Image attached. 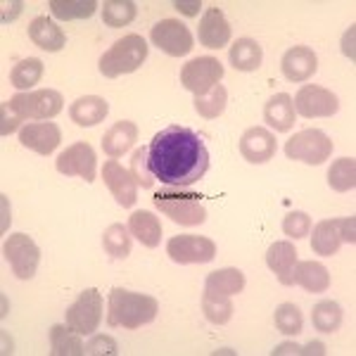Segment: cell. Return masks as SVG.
I'll return each mask as SVG.
<instances>
[{"label":"cell","mask_w":356,"mask_h":356,"mask_svg":"<svg viewBox=\"0 0 356 356\" xmlns=\"http://www.w3.org/2000/svg\"><path fill=\"white\" fill-rule=\"evenodd\" d=\"M147 164L154 181L171 188H191L209 169V150L195 129L171 124L152 136Z\"/></svg>","instance_id":"obj_1"},{"label":"cell","mask_w":356,"mask_h":356,"mask_svg":"<svg viewBox=\"0 0 356 356\" xmlns=\"http://www.w3.org/2000/svg\"><path fill=\"white\" fill-rule=\"evenodd\" d=\"M159 304L154 297L143 292H131L124 288H114L107 300V323L112 328L136 330L157 318Z\"/></svg>","instance_id":"obj_2"},{"label":"cell","mask_w":356,"mask_h":356,"mask_svg":"<svg viewBox=\"0 0 356 356\" xmlns=\"http://www.w3.org/2000/svg\"><path fill=\"white\" fill-rule=\"evenodd\" d=\"M147 60V43L138 33L119 38L117 43L100 57V72L107 79H117L122 74H134Z\"/></svg>","instance_id":"obj_3"},{"label":"cell","mask_w":356,"mask_h":356,"mask_svg":"<svg viewBox=\"0 0 356 356\" xmlns=\"http://www.w3.org/2000/svg\"><path fill=\"white\" fill-rule=\"evenodd\" d=\"M152 200L154 207L178 226H202L207 221V209L200 195L181 191H159L154 193Z\"/></svg>","instance_id":"obj_4"},{"label":"cell","mask_w":356,"mask_h":356,"mask_svg":"<svg viewBox=\"0 0 356 356\" xmlns=\"http://www.w3.org/2000/svg\"><path fill=\"white\" fill-rule=\"evenodd\" d=\"M62 95L57 90H26V93H17L10 97L8 102H3V107H8L19 122H29V119H53L62 112Z\"/></svg>","instance_id":"obj_5"},{"label":"cell","mask_w":356,"mask_h":356,"mask_svg":"<svg viewBox=\"0 0 356 356\" xmlns=\"http://www.w3.org/2000/svg\"><path fill=\"white\" fill-rule=\"evenodd\" d=\"M342 243H356V219L344 216V219H325L318 221L312 231V250L321 257L337 254Z\"/></svg>","instance_id":"obj_6"},{"label":"cell","mask_w":356,"mask_h":356,"mask_svg":"<svg viewBox=\"0 0 356 356\" xmlns=\"http://www.w3.org/2000/svg\"><path fill=\"white\" fill-rule=\"evenodd\" d=\"M332 140L323 131L318 129H307L300 131L285 143V154L288 159H295V162H304V164H323L325 159H330L332 152Z\"/></svg>","instance_id":"obj_7"},{"label":"cell","mask_w":356,"mask_h":356,"mask_svg":"<svg viewBox=\"0 0 356 356\" xmlns=\"http://www.w3.org/2000/svg\"><path fill=\"white\" fill-rule=\"evenodd\" d=\"M102 321V295L95 288H88L79 295V300L67 309L65 323L81 335H93Z\"/></svg>","instance_id":"obj_8"},{"label":"cell","mask_w":356,"mask_h":356,"mask_svg":"<svg viewBox=\"0 0 356 356\" xmlns=\"http://www.w3.org/2000/svg\"><path fill=\"white\" fill-rule=\"evenodd\" d=\"M3 257L10 261L13 266V273L17 275L19 280H29L33 278L38 268V261H41V250L38 245L33 243L29 235L24 233H15L5 240L3 245Z\"/></svg>","instance_id":"obj_9"},{"label":"cell","mask_w":356,"mask_h":356,"mask_svg":"<svg viewBox=\"0 0 356 356\" xmlns=\"http://www.w3.org/2000/svg\"><path fill=\"white\" fill-rule=\"evenodd\" d=\"M223 79V65L216 57H197L181 69V83L195 95H204Z\"/></svg>","instance_id":"obj_10"},{"label":"cell","mask_w":356,"mask_h":356,"mask_svg":"<svg viewBox=\"0 0 356 356\" xmlns=\"http://www.w3.org/2000/svg\"><path fill=\"white\" fill-rule=\"evenodd\" d=\"M152 45H157L162 53L171 57H183L193 50V33L183 22L178 19H162L152 26L150 31Z\"/></svg>","instance_id":"obj_11"},{"label":"cell","mask_w":356,"mask_h":356,"mask_svg":"<svg viewBox=\"0 0 356 356\" xmlns=\"http://www.w3.org/2000/svg\"><path fill=\"white\" fill-rule=\"evenodd\" d=\"M166 254L176 264H207L216 257V245L204 235H176L166 243Z\"/></svg>","instance_id":"obj_12"},{"label":"cell","mask_w":356,"mask_h":356,"mask_svg":"<svg viewBox=\"0 0 356 356\" xmlns=\"http://www.w3.org/2000/svg\"><path fill=\"white\" fill-rule=\"evenodd\" d=\"M295 112L302 114L304 119H316V117H332L340 110V100L332 90L323 88V86H302L297 90L295 100Z\"/></svg>","instance_id":"obj_13"},{"label":"cell","mask_w":356,"mask_h":356,"mask_svg":"<svg viewBox=\"0 0 356 356\" xmlns=\"http://www.w3.org/2000/svg\"><path fill=\"white\" fill-rule=\"evenodd\" d=\"M57 171L65 176H79L86 183H93L97 178V157L90 143H74L57 157Z\"/></svg>","instance_id":"obj_14"},{"label":"cell","mask_w":356,"mask_h":356,"mask_svg":"<svg viewBox=\"0 0 356 356\" xmlns=\"http://www.w3.org/2000/svg\"><path fill=\"white\" fill-rule=\"evenodd\" d=\"M102 181H105V186L110 188V193L114 195V200H117L122 207H134L136 200H138V183L134 174H131L129 169H124L122 164L117 162V159H110V162H105L102 166Z\"/></svg>","instance_id":"obj_15"},{"label":"cell","mask_w":356,"mask_h":356,"mask_svg":"<svg viewBox=\"0 0 356 356\" xmlns=\"http://www.w3.org/2000/svg\"><path fill=\"white\" fill-rule=\"evenodd\" d=\"M278 143H275L273 134L264 126H252L247 129L243 138H240V154L250 164H266L273 159Z\"/></svg>","instance_id":"obj_16"},{"label":"cell","mask_w":356,"mask_h":356,"mask_svg":"<svg viewBox=\"0 0 356 356\" xmlns=\"http://www.w3.org/2000/svg\"><path fill=\"white\" fill-rule=\"evenodd\" d=\"M62 140V131L60 126L53 122H36V124H26L19 131V143L29 150L38 152V154H53L55 147Z\"/></svg>","instance_id":"obj_17"},{"label":"cell","mask_w":356,"mask_h":356,"mask_svg":"<svg viewBox=\"0 0 356 356\" xmlns=\"http://www.w3.org/2000/svg\"><path fill=\"white\" fill-rule=\"evenodd\" d=\"M280 67H283V74L288 81L302 83V81H309V79L318 72V57H316L314 50L307 48V45H295V48H290L288 53L283 55Z\"/></svg>","instance_id":"obj_18"},{"label":"cell","mask_w":356,"mask_h":356,"mask_svg":"<svg viewBox=\"0 0 356 356\" xmlns=\"http://www.w3.org/2000/svg\"><path fill=\"white\" fill-rule=\"evenodd\" d=\"M197 38L204 48L209 50H219L223 45H228L231 41V24L226 22V17L219 8H209L200 19L197 29Z\"/></svg>","instance_id":"obj_19"},{"label":"cell","mask_w":356,"mask_h":356,"mask_svg":"<svg viewBox=\"0 0 356 356\" xmlns=\"http://www.w3.org/2000/svg\"><path fill=\"white\" fill-rule=\"evenodd\" d=\"M266 264L275 273V278L280 280V285H295L292 273H295V266H297V250L290 240H278V243H273L268 247Z\"/></svg>","instance_id":"obj_20"},{"label":"cell","mask_w":356,"mask_h":356,"mask_svg":"<svg viewBox=\"0 0 356 356\" xmlns=\"http://www.w3.org/2000/svg\"><path fill=\"white\" fill-rule=\"evenodd\" d=\"M29 38H31L33 45L45 50V53H57L67 43L65 31L50 17H36V19H31V24H29Z\"/></svg>","instance_id":"obj_21"},{"label":"cell","mask_w":356,"mask_h":356,"mask_svg":"<svg viewBox=\"0 0 356 356\" xmlns=\"http://www.w3.org/2000/svg\"><path fill=\"white\" fill-rule=\"evenodd\" d=\"M107 112H110V105H107V100L100 95H83V97H79L76 102H72V107H69L72 122L76 126H83V129L97 126L107 117Z\"/></svg>","instance_id":"obj_22"},{"label":"cell","mask_w":356,"mask_h":356,"mask_svg":"<svg viewBox=\"0 0 356 356\" xmlns=\"http://www.w3.org/2000/svg\"><path fill=\"white\" fill-rule=\"evenodd\" d=\"M264 119L278 134H288L297 122V112L288 93H275L264 107Z\"/></svg>","instance_id":"obj_23"},{"label":"cell","mask_w":356,"mask_h":356,"mask_svg":"<svg viewBox=\"0 0 356 356\" xmlns=\"http://www.w3.org/2000/svg\"><path fill=\"white\" fill-rule=\"evenodd\" d=\"M138 140V126L134 122H117L112 129H107V134L102 136V150L107 157L117 159L124 152L131 150V145Z\"/></svg>","instance_id":"obj_24"},{"label":"cell","mask_w":356,"mask_h":356,"mask_svg":"<svg viewBox=\"0 0 356 356\" xmlns=\"http://www.w3.org/2000/svg\"><path fill=\"white\" fill-rule=\"evenodd\" d=\"M292 280H295V285H300L307 292H325L330 288L328 268L318 261H297Z\"/></svg>","instance_id":"obj_25"},{"label":"cell","mask_w":356,"mask_h":356,"mask_svg":"<svg viewBox=\"0 0 356 356\" xmlns=\"http://www.w3.org/2000/svg\"><path fill=\"white\" fill-rule=\"evenodd\" d=\"M129 233L136 235V240H140V245L145 247H157L162 240V223L152 211H134L129 216Z\"/></svg>","instance_id":"obj_26"},{"label":"cell","mask_w":356,"mask_h":356,"mask_svg":"<svg viewBox=\"0 0 356 356\" xmlns=\"http://www.w3.org/2000/svg\"><path fill=\"white\" fill-rule=\"evenodd\" d=\"M228 60L238 72H257L264 60L261 45L254 38H238L228 53Z\"/></svg>","instance_id":"obj_27"},{"label":"cell","mask_w":356,"mask_h":356,"mask_svg":"<svg viewBox=\"0 0 356 356\" xmlns=\"http://www.w3.org/2000/svg\"><path fill=\"white\" fill-rule=\"evenodd\" d=\"M81 332L69 325H53L50 328V354L53 356H83Z\"/></svg>","instance_id":"obj_28"},{"label":"cell","mask_w":356,"mask_h":356,"mask_svg":"<svg viewBox=\"0 0 356 356\" xmlns=\"http://www.w3.org/2000/svg\"><path fill=\"white\" fill-rule=\"evenodd\" d=\"M204 290L233 297L245 290V273L240 268H219V271H211L204 280Z\"/></svg>","instance_id":"obj_29"},{"label":"cell","mask_w":356,"mask_h":356,"mask_svg":"<svg viewBox=\"0 0 356 356\" xmlns=\"http://www.w3.org/2000/svg\"><path fill=\"white\" fill-rule=\"evenodd\" d=\"M43 79V62L38 57H26V60L17 62L10 72V83L15 88H19L22 93H26L29 88H33Z\"/></svg>","instance_id":"obj_30"},{"label":"cell","mask_w":356,"mask_h":356,"mask_svg":"<svg viewBox=\"0 0 356 356\" xmlns=\"http://www.w3.org/2000/svg\"><path fill=\"white\" fill-rule=\"evenodd\" d=\"M97 10L95 0H50V13L62 22L88 19Z\"/></svg>","instance_id":"obj_31"},{"label":"cell","mask_w":356,"mask_h":356,"mask_svg":"<svg viewBox=\"0 0 356 356\" xmlns=\"http://www.w3.org/2000/svg\"><path fill=\"white\" fill-rule=\"evenodd\" d=\"M202 312L207 316V321H211L214 325H223V323H228V321H231V316H233V302H231V297H228V295L204 290Z\"/></svg>","instance_id":"obj_32"},{"label":"cell","mask_w":356,"mask_h":356,"mask_svg":"<svg viewBox=\"0 0 356 356\" xmlns=\"http://www.w3.org/2000/svg\"><path fill=\"white\" fill-rule=\"evenodd\" d=\"M328 186L337 193L354 191V186H356V159L354 157H342L330 164Z\"/></svg>","instance_id":"obj_33"},{"label":"cell","mask_w":356,"mask_h":356,"mask_svg":"<svg viewBox=\"0 0 356 356\" xmlns=\"http://www.w3.org/2000/svg\"><path fill=\"white\" fill-rule=\"evenodd\" d=\"M102 247L112 259H126L131 254V235L129 228H124L122 223H112L105 233H102Z\"/></svg>","instance_id":"obj_34"},{"label":"cell","mask_w":356,"mask_h":356,"mask_svg":"<svg viewBox=\"0 0 356 356\" xmlns=\"http://www.w3.org/2000/svg\"><path fill=\"white\" fill-rule=\"evenodd\" d=\"M312 323L318 332H335L342 323V309L337 302H318L312 312Z\"/></svg>","instance_id":"obj_35"},{"label":"cell","mask_w":356,"mask_h":356,"mask_svg":"<svg viewBox=\"0 0 356 356\" xmlns=\"http://www.w3.org/2000/svg\"><path fill=\"white\" fill-rule=\"evenodd\" d=\"M136 3L134 0H107L102 5V22L112 29H119V26H126L136 19Z\"/></svg>","instance_id":"obj_36"},{"label":"cell","mask_w":356,"mask_h":356,"mask_svg":"<svg viewBox=\"0 0 356 356\" xmlns=\"http://www.w3.org/2000/svg\"><path fill=\"white\" fill-rule=\"evenodd\" d=\"M228 102V93L221 83H216L209 93L204 95H195V112L204 119H216L219 114H223Z\"/></svg>","instance_id":"obj_37"},{"label":"cell","mask_w":356,"mask_h":356,"mask_svg":"<svg viewBox=\"0 0 356 356\" xmlns=\"http://www.w3.org/2000/svg\"><path fill=\"white\" fill-rule=\"evenodd\" d=\"M273 323H275V328H278V332H283V335H288V337H295V335H300L304 328V316L297 304L285 302L275 309Z\"/></svg>","instance_id":"obj_38"},{"label":"cell","mask_w":356,"mask_h":356,"mask_svg":"<svg viewBox=\"0 0 356 356\" xmlns=\"http://www.w3.org/2000/svg\"><path fill=\"white\" fill-rule=\"evenodd\" d=\"M131 174H134L136 183L140 188H152L154 186V176L150 171V164H147V145H140L131 157Z\"/></svg>","instance_id":"obj_39"},{"label":"cell","mask_w":356,"mask_h":356,"mask_svg":"<svg viewBox=\"0 0 356 356\" xmlns=\"http://www.w3.org/2000/svg\"><path fill=\"white\" fill-rule=\"evenodd\" d=\"M283 233L290 235L292 240H302L312 233V216L304 211H290L283 221Z\"/></svg>","instance_id":"obj_40"},{"label":"cell","mask_w":356,"mask_h":356,"mask_svg":"<svg viewBox=\"0 0 356 356\" xmlns=\"http://www.w3.org/2000/svg\"><path fill=\"white\" fill-rule=\"evenodd\" d=\"M83 354H90V356L110 354L112 356V354H117V342H114V337H110V335H97L86 344Z\"/></svg>","instance_id":"obj_41"},{"label":"cell","mask_w":356,"mask_h":356,"mask_svg":"<svg viewBox=\"0 0 356 356\" xmlns=\"http://www.w3.org/2000/svg\"><path fill=\"white\" fill-rule=\"evenodd\" d=\"M19 119L15 117L13 112L8 110V107H3V126H0V134L3 136H10V134H15L17 129H19Z\"/></svg>","instance_id":"obj_42"},{"label":"cell","mask_w":356,"mask_h":356,"mask_svg":"<svg viewBox=\"0 0 356 356\" xmlns=\"http://www.w3.org/2000/svg\"><path fill=\"white\" fill-rule=\"evenodd\" d=\"M174 8L178 10V13H183L186 17H195L200 13V10H202V3H200V0H176L174 3Z\"/></svg>","instance_id":"obj_43"},{"label":"cell","mask_w":356,"mask_h":356,"mask_svg":"<svg viewBox=\"0 0 356 356\" xmlns=\"http://www.w3.org/2000/svg\"><path fill=\"white\" fill-rule=\"evenodd\" d=\"M354 31L356 29L349 26V31L344 33V38H342V53L347 55L349 60H354Z\"/></svg>","instance_id":"obj_44"},{"label":"cell","mask_w":356,"mask_h":356,"mask_svg":"<svg viewBox=\"0 0 356 356\" xmlns=\"http://www.w3.org/2000/svg\"><path fill=\"white\" fill-rule=\"evenodd\" d=\"M22 5H24V3H22V0H17V3H10V5H8V3H3V8H5V13H3V22H13L15 17L22 13Z\"/></svg>","instance_id":"obj_45"},{"label":"cell","mask_w":356,"mask_h":356,"mask_svg":"<svg viewBox=\"0 0 356 356\" xmlns=\"http://www.w3.org/2000/svg\"><path fill=\"white\" fill-rule=\"evenodd\" d=\"M283 354H304V347H300V344H295V342H285L273 349V356H283Z\"/></svg>","instance_id":"obj_46"}]
</instances>
